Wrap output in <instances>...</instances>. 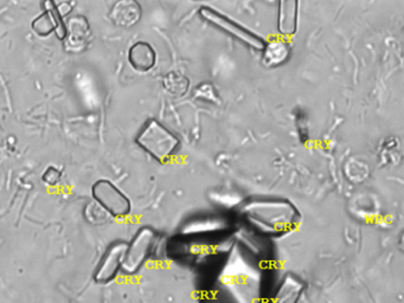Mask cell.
I'll return each mask as SVG.
<instances>
[{
	"label": "cell",
	"instance_id": "4fadbf2b",
	"mask_svg": "<svg viewBox=\"0 0 404 303\" xmlns=\"http://www.w3.org/2000/svg\"><path fill=\"white\" fill-rule=\"evenodd\" d=\"M84 217L89 223L93 225H105L108 223L112 216L108 211H106L99 202H89L86 209H84Z\"/></svg>",
	"mask_w": 404,
	"mask_h": 303
},
{
	"label": "cell",
	"instance_id": "9c48e42d",
	"mask_svg": "<svg viewBox=\"0 0 404 303\" xmlns=\"http://www.w3.org/2000/svg\"><path fill=\"white\" fill-rule=\"evenodd\" d=\"M128 60L134 69L147 71L156 64V53L148 43L138 42L129 49Z\"/></svg>",
	"mask_w": 404,
	"mask_h": 303
},
{
	"label": "cell",
	"instance_id": "7a4b0ae2",
	"mask_svg": "<svg viewBox=\"0 0 404 303\" xmlns=\"http://www.w3.org/2000/svg\"><path fill=\"white\" fill-rule=\"evenodd\" d=\"M247 211L255 223L269 231L287 229L294 220V210L286 202H255Z\"/></svg>",
	"mask_w": 404,
	"mask_h": 303
},
{
	"label": "cell",
	"instance_id": "5bb4252c",
	"mask_svg": "<svg viewBox=\"0 0 404 303\" xmlns=\"http://www.w3.org/2000/svg\"><path fill=\"white\" fill-rule=\"evenodd\" d=\"M165 87L171 94L183 96L188 91V81L186 77L179 73H168L165 77Z\"/></svg>",
	"mask_w": 404,
	"mask_h": 303
},
{
	"label": "cell",
	"instance_id": "e0dca14e",
	"mask_svg": "<svg viewBox=\"0 0 404 303\" xmlns=\"http://www.w3.org/2000/svg\"><path fill=\"white\" fill-rule=\"evenodd\" d=\"M196 98L206 101L217 102V94L210 84H202L201 87L195 91Z\"/></svg>",
	"mask_w": 404,
	"mask_h": 303
},
{
	"label": "cell",
	"instance_id": "30bf717a",
	"mask_svg": "<svg viewBox=\"0 0 404 303\" xmlns=\"http://www.w3.org/2000/svg\"><path fill=\"white\" fill-rule=\"evenodd\" d=\"M278 26L281 35L285 37L294 35L298 28V3L281 1L279 4V21Z\"/></svg>",
	"mask_w": 404,
	"mask_h": 303
},
{
	"label": "cell",
	"instance_id": "5b68a950",
	"mask_svg": "<svg viewBox=\"0 0 404 303\" xmlns=\"http://www.w3.org/2000/svg\"><path fill=\"white\" fill-rule=\"evenodd\" d=\"M66 34L63 39L64 48L69 53H81L87 48L91 41V25L87 18L76 16L66 21Z\"/></svg>",
	"mask_w": 404,
	"mask_h": 303
},
{
	"label": "cell",
	"instance_id": "ac0fdd59",
	"mask_svg": "<svg viewBox=\"0 0 404 303\" xmlns=\"http://www.w3.org/2000/svg\"><path fill=\"white\" fill-rule=\"evenodd\" d=\"M42 179L46 184L54 186V185L59 184V180H61V172L57 168H49L44 172Z\"/></svg>",
	"mask_w": 404,
	"mask_h": 303
},
{
	"label": "cell",
	"instance_id": "8fae6325",
	"mask_svg": "<svg viewBox=\"0 0 404 303\" xmlns=\"http://www.w3.org/2000/svg\"><path fill=\"white\" fill-rule=\"evenodd\" d=\"M263 63L267 66L283 64L289 56V48L281 39H274L263 48Z\"/></svg>",
	"mask_w": 404,
	"mask_h": 303
},
{
	"label": "cell",
	"instance_id": "ba28073f",
	"mask_svg": "<svg viewBox=\"0 0 404 303\" xmlns=\"http://www.w3.org/2000/svg\"><path fill=\"white\" fill-rule=\"evenodd\" d=\"M109 17L120 28H132L141 18V6L134 0H120L113 6Z\"/></svg>",
	"mask_w": 404,
	"mask_h": 303
},
{
	"label": "cell",
	"instance_id": "3957f363",
	"mask_svg": "<svg viewBox=\"0 0 404 303\" xmlns=\"http://www.w3.org/2000/svg\"><path fill=\"white\" fill-rule=\"evenodd\" d=\"M91 193L95 202L108 211L112 217H125L131 211L128 198L109 180L101 179L95 183Z\"/></svg>",
	"mask_w": 404,
	"mask_h": 303
},
{
	"label": "cell",
	"instance_id": "2e32d148",
	"mask_svg": "<svg viewBox=\"0 0 404 303\" xmlns=\"http://www.w3.org/2000/svg\"><path fill=\"white\" fill-rule=\"evenodd\" d=\"M43 6H44V11L49 12V14L53 16L54 21H55V25H56V28H55V34H56V36L59 39H62L63 41L64 37H66V21L59 16V11H57L56 9V4L51 1V0H46V1L43 3Z\"/></svg>",
	"mask_w": 404,
	"mask_h": 303
},
{
	"label": "cell",
	"instance_id": "52a82bcc",
	"mask_svg": "<svg viewBox=\"0 0 404 303\" xmlns=\"http://www.w3.org/2000/svg\"><path fill=\"white\" fill-rule=\"evenodd\" d=\"M127 251V244L116 243L109 247L95 272V281L101 284H107L116 279Z\"/></svg>",
	"mask_w": 404,
	"mask_h": 303
},
{
	"label": "cell",
	"instance_id": "277c9868",
	"mask_svg": "<svg viewBox=\"0 0 404 303\" xmlns=\"http://www.w3.org/2000/svg\"><path fill=\"white\" fill-rule=\"evenodd\" d=\"M156 234L148 227H143L127 245L125 258L122 262V270L126 274H136L150 256L153 249Z\"/></svg>",
	"mask_w": 404,
	"mask_h": 303
},
{
	"label": "cell",
	"instance_id": "d6986e66",
	"mask_svg": "<svg viewBox=\"0 0 404 303\" xmlns=\"http://www.w3.org/2000/svg\"><path fill=\"white\" fill-rule=\"evenodd\" d=\"M56 9L59 11V16L64 19V17L71 12L73 6L68 1H62V3L56 4Z\"/></svg>",
	"mask_w": 404,
	"mask_h": 303
},
{
	"label": "cell",
	"instance_id": "9a60e30c",
	"mask_svg": "<svg viewBox=\"0 0 404 303\" xmlns=\"http://www.w3.org/2000/svg\"><path fill=\"white\" fill-rule=\"evenodd\" d=\"M55 28H56V25H55L53 16L46 11H44V14H41L36 18L35 21H32L34 31L41 37H46L51 32H55Z\"/></svg>",
	"mask_w": 404,
	"mask_h": 303
},
{
	"label": "cell",
	"instance_id": "6da1fadb",
	"mask_svg": "<svg viewBox=\"0 0 404 303\" xmlns=\"http://www.w3.org/2000/svg\"><path fill=\"white\" fill-rule=\"evenodd\" d=\"M136 143L154 159L164 163L177 150L179 141L164 125L151 120L140 132Z\"/></svg>",
	"mask_w": 404,
	"mask_h": 303
},
{
	"label": "cell",
	"instance_id": "7c38bea8",
	"mask_svg": "<svg viewBox=\"0 0 404 303\" xmlns=\"http://www.w3.org/2000/svg\"><path fill=\"white\" fill-rule=\"evenodd\" d=\"M301 294V284L298 281L288 277L280 287L279 292L276 294L273 303H296Z\"/></svg>",
	"mask_w": 404,
	"mask_h": 303
},
{
	"label": "cell",
	"instance_id": "8992f818",
	"mask_svg": "<svg viewBox=\"0 0 404 303\" xmlns=\"http://www.w3.org/2000/svg\"><path fill=\"white\" fill-rule=\"evenodd\" d=\"M202 16L206 21L222 29L223 31L228 32L229 35L233 36L235 38L240 39L249 46H253L255 49L262 50L265 48V43L258 38V36L253 35L251 32L244 30L242 26L237 25L236 23L229 21L227 17L210 9H203Z\"/></svg>",
	"mask_w": 404,
	"mask_h": 303
}]
</instances>
